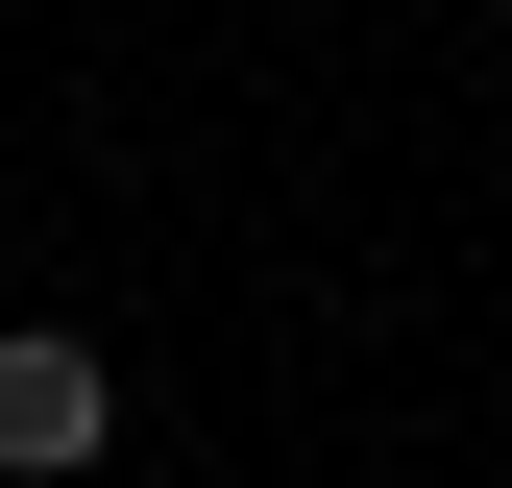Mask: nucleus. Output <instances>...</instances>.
I'll list each match as a JSON object with an SVG mask.
<instances>
[{
    "instance_id": "nucleus-1",
    "label": "nucleus",
    "mask_w": 512,
    "mask_h": 488,
    "mask_svg": "<svg viewBox=\"0 0 512 488\" xmlns=\"http://www.w3.org/2000/svg\"><path fill=\"white\" fill-rule=\"evenodd\" d=\"M98 440H122V366L74 318H0V488H74Z\"/></svg>"
}]
</instances>
